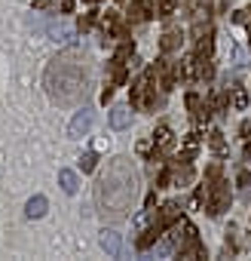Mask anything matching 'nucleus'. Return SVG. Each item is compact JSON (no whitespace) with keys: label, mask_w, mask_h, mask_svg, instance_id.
Returning a JSON list of instances; mask_svg holds the SVG:
<instances>
[{"label":"nucleus","mask_w":251,"mask_h":261,"mask_svg":"<svg viewBox=\"0 0 251 261\" xmlns=\"http://www.w3.org/2000/svg\"><path fill=\"white\" fill-rule=\"evenodd\" d=\"M135 191H138V185H135V172H132L129 160L116 157L107 166V172L98 178V188H95V200H98L101 215L110 218V221H119L129 212V206L135 200Z\"/></svg>","instance_id":"obj_1"},{"label":"nucleus","mask_w":251,"mask_h":261,"mask_svg":"<svg viewBox=\"0 0 251 261\" xmlns=\"http://www.w3.org/2000/svg\"><path fill=\"white\" fill-rule=\"evenodd\" d=\"M89 83V71H86V59L77 53H65L58 56L49 71H46V89L58 105H77L86 95Z\"/></svg>","instance_id":"obj_2"},{"label":"nucleus","mask_w":251,"mask_h":261,"mask_svg":"<svg viewBox=\"0 0 251 261\" xmlns=\"http://www.w3.org/2000/svg\"><path fill=\"white\" fill-rule=\"evenodd\" d=\"M153 77H156V68H147L144 74H141V80L132 86V108H150L153 105V98H150V83H153Z\"/></svg>","instance_id":"obj_3"},{"label":"nucleus","mask_w":251,"mask_h":261,"mask_svg":"<svg viewBox=\"0 0 251 261\" xmlns=\"http://www.w3.org/2000/svg\"><path fill=\"white\" fill-rule=\"evenodd\" d=\"M230 206V188H227V181H211V194H208V200H205V209H208V215H221L224 209Z\"/></svg>","instance_id":"obj_4"},{"label":"nucleus","mask_w":251,"mask_h":261,"mask_svg":"<svg viewBox=\"0 0 251 261\" xmlns=\"http://www.w3.org/2000/svg\"><path fill=\"white\" fill-rule=\"evenodd\" d=\"M89 126H92V111H77V117L71 120V126H68V139H83L86 133H89Z\"/></svg>","instance_id":"obj_5"},{"label":"nucleus","mask_w":251,"mask_h":261,"mask_svg":"<svg viewBox=\"0 0 251 261\" xmlns=\"http://www.w3.org/2000/svg\"><path fill=\"white\" fill-rule=\"evenodd\" d=\"M132 123V108L129 105H116L113 111H110V126L113 129H125Z\"/></svg>","instance_id":"obj_6"},{"label":"nucleus","mask_w":251,"mask_h":261,"mask_svg":"<svg viewBox=\"0 0 251 261\" xmlns=\"http://www.w3.org/2000/svg\"><path fill=\"white\" fill-rule=\"evenodd\" d=\"M101 249H104L107 255H113V258H116V255H122L119 233H116V230H104V233H101Z\"/></svg>","instance_id":"obj_7"},{"label":"nucleus","mask_w":251,"mask_h":261,"mask_svg":"<svg viewBox=\"0 0 251 261\" xmlns=\"http://www.w3.org/2000/svg\"><path fill=\"white\" fill-rule=\"evenodd\" d=\"M46 206H49V203H46V197H43V194H37V197H31V200H28L25 215H28V218H43V215H46Z\"/></svg>","instance_id":"obj_8"},{"label":"nucleus","mask_w":251,"mask_h":261,"mask_svg":"<svg viewBox=\"0 0 251 261\" xmlns=\"http://www.w3.org/2000/svg\"><path fill=\"white\" fill-rule=\"evenodd\" d=\"M178 215H181V206H178V203H166V206L160 209V215H156V221H160L163 227H169L172 221H178Z\"/></svg>","instance_id":"obj_9"},{"label":"nucleus","mask_w":251,"mask_h":261,"mask_svg":"<svg viewBox=\"0 0 251 261\" xmlns=\"http://www.w3.org/2000/svg\"><path fill=\"white\" fill-rule=\"evenodd\" d=\"M163 230H166V227H163L160 221H156L153 227H147V230H144V233L138 237V249H147V246H153V243H156V240L163 237Z\"/></svg>","instance_id":"obj_10"},{"label":"nucleus","mask_w":251,"mask_h":261,"mask_svg":"<svg viewBox=\"0 0 251 261\" xmlns=\"http://www.w3.org/2000/svg\"><path fill=\"white\" fill-rule=\"evenodd\" d=\"M46 34H49L52 40H68L74 31H71V25H65V22H46Z\"/></svg>","instance_id":"obj_11"},{"label":"nucleus","mask_w":251,"mask_h":261,"mask_svg":"<svg viewBox=\"0 0 251 261\" xmlns=\"http://www.w3.org/2000/svg\"><path fill=\"white\" fill-rule=\"evenodd\" d=\"M58 181H61V191H65V194H77V188H80L74 169H61V172H58Z\"/></svg>","instance_id":"obj_12"},{"label":"nucleus","mask_w":251,"mask_h":261,"mask_svg":"<svg viewBox=\"0 0 251 261\" xmlns=\"http://www.w3.org/2000/svg\"><path fill=\"white\" fill-rule=\"evenodd\" d=\"M153 142H156L160 148H166V151H169V148L175 145V136H172V129H169V126H160L156 133H153Z\"/></svg>","instance_id":"obj_13"},{"label":"nucleus","mask_w":251,"mask_h":261,"mask_svg":"<svg viewBox=\"0 0 251 261\" xmlns=\"http://www.w3.org/2000/svg\"><path fill=\"white\" fill-rule=\"evenodd\" d=\"M160 46H163V53L178 49V46H181V31H166V34H163V40H160Z\"/></svg>","instance_id":"obj_14"},{"label":"nucleus","mask_w":251,"mask_h":261,"mask_svg":"<svg viewBox=\"0 0 251 261\" xmlns=\"http://www.w3.org/2000/svg\"><path fill=\"white\" fill-rule=\"evenodd\" d=\"M175 7H178V0H153V13H156V16H163V19H166V16H172V13H175Z\"/></svg>","instance_id":"obj_15"},{"label":"nucleus","mask_w":251,"mask_h":261,"mask_svg":"<svg viewBox=\"0 0 251 261\" xmlns=\"http://www.w3.org/2000/svg\"><path fill=\"white\" fill-rule=\"evenodd\" d=\"M208 145H211V151H214V154H227V145H224V136L217 133V129H214V133L208 136Z\"/></svg>","instance_id":"obj_16"},{"label":"nucleus","mask_w":251,"mask_h":261,"mask_svg":"<svg viewBox=\"0 0 251 261\" xmlns=\"http://www.w3.org/2000/svg\"><path fill=\"white\" fill-rule=\"evenodd\" d=\"M227 105H230V95L227 92H214L211 95V108L214 111H227Z\"/></svg>","instance_id":"obj_17"},{"label":"nucleus","mask_w":251,"mask_h":261,"mask_svg":"<svg viewBox=\"0 0 251 261\" xmlns=\"http://www.w3.org/2000/svg\"><path fill=\"white\" fill-rule=\"evenodd\" d=\"M144 16H147V10L141 7V0H135V4H132V10H129V19H132V22H141Z\"/></svg>","instance_id":"obj_18"},{"label":"nucleus","mask_w":251,"mask_h":261,"mask_svg":"<svg viewBox=\"0 0 251 261\" xmlns=\"http://www.w3.org/2000/svg\"><path fill=\"white\" fill-rule=\"evenodd\" d=\"M95 163H98V157H95V154H83V157H80V169H83V172H92V169H95Z\"/></svg>","instance_id":"obj_19"},{"label":"nucleus","mask_w":251,"mask_h":261,"mask_svg":"<svg viewBox=\"0 0 251 261\" xmlns=\"http://www.w3.org/2000/svg\"><path fill=\"white\" fill-rule=\"evenodd\" d=\"M233 105H236V108H245V105H248V92H245L242 86H236V92H233Z\"/></svg>","instance_id":"obj_20"},{"label":"nucleus","mask_w":251,"mask_h":261,"mask_svg":"<svg viewBox=\"0 0 251 261\" xmlns=\"http://www.w3.org/2000/svg\"><path fill=\"white\" fill-rule=\"evenodd\" d=\"M187 108H190V111H193V114H196V111H199V108H202V98H199V95H196V92H190V95H187Z\"/></svg>","instance_id":"obj_21"},{"label":"nucleus","mask_w":251,"mask_h":261,"mask_svg":"<svg viewBox=\"0 0 251 261\" xmlns=\"http://www.w3.org/2000/svg\"><path fill=\"white\" fill-rule=\"evenodd\" d=\"M184 145H187V151H190V154H193V151H196V148H199V133H190V136H187V142H184Z\"/></svg>","instance_id":"obj_22"},{"label":"nucleus","mask_w":251,"mask_h":261,"mask_svg":"<svg viewBox=\"0 0 251 261\" xmlns=\"http://www.w3.org/2000/svg\"><path fill=\"white\" fill-rule=\"evenodd\" d=\"M239 185H242V188H248V185H251V172H248V169H242V172H239Z\"/></svg>","instance_id":"obj_23"},{"label":"nucleus","mask_w":251,"mask_h":261,"mask_svg":"<svg viewBox=\"0 0 251 261\" xmlns=\"http://www.w3.org/2000/svg\"><path fill=\"white\" fill-rule=\"evenodd\" d=\"M233 22H239V25H242V22H248V10H242V13H233Z\"/></svg>","instance_id":"obj_24"},{"label":"nucleus","mask_w":251,"mask_h":261,"mask_svg":"<svg viewBox=\"0 0 251 261\" xmlns=\"http://www.w3.org/2000/svg\"><path fill=\"white\" fill-rule=\"evenodd\" d=\"M239 133H242V136H245V139H248V136H251V120H245V123H242V126H239Z\"/></svg>","instance_id":"obj_25"},{"label":"nucleus","mask_w":251,"mask_h":261,"mask_svg":"<svg viewBox=\"0 0 251 261\" xmlns=\"http://www.w3.org/2000/svg\"><path fill=\"white\" fill-rule=\"evenodd\" d=\"M245 157L251 160V136H248V142H245Z\"/></svg>","instance_id":"obj_26"},{"label":"nucleus","mask_w":251,"mask_h":261,"mask_svg":"<svg viewBox=\"0 0 251 261\" xmlns=\"http://www.w3.org/2000/svg\"><path fill=\"white\" fill-rule=\"evenodd\" d=\"M248 43H251V25H248Z\"/></svg>","instance_id":"obj_27"},{"label":"nucleus","mask_w":251,"mask_h":261,"mask_svg":"<svg viewBox=\"0 0 251 261\" xmlns=\"http://www.w3.org/2000/svg\"><path fill=\"white\" fill-rule=\"evenodd\" d=\"M86 4H98V0H86Z\"/></svg>","instance_id":"obj_28"},{"label":"nucleus","mask_w":251,"mask_h":261,"mask_svg":"<svg viewBox=\"0 0 251 261\" xmlns=\"http://www.w3.org/2000/svg\"><path fill=\"white\" fill-rule=\"evenodd\" d=\"M248 13H251V10H248Z\"/></svg>","instance_id":"obj_29"}]
</instances>
